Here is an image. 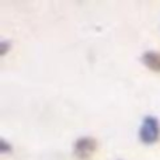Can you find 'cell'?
Here are the masks:
<instances>
[{
    "label": "cell",
    "instance_id": "2",
    "mask_svg": "<svg viewBox=\"0 0 160 160\" xmlns=\"http://www.w3.org/2000/svg\"><path fill=\"white\" fill-rule=\"evenodd\" d=\"M96 148H97L96 139L90 138V136H84V138H80L76 141L75 153L79 159H87L96 150Z\"/></svg>",
    "mask_w": 160,
    "mask_h": 160
},
{
    "label": "cell",
    "instance_id": "1",
    "mask_svg": "<svg viewBox=\"0 0 160 160\" xmlns=\"http://www.w3.org/2000/svg\"><path fill=\"white\" fill-rule=\"evenodd\" d=\"M160 136V124L155 117H146L139 129V138L143 143H153Z\"/></svg>",
    "mask_w": 160,
    "mask_h": 160
},
{
    "label": "cell",
    "instance_id": "3",
    "mask_svg": "<svg viewBox=\"0 0 160 160\" xmlns=\"http://www.w3.org/2000/svg\"><path fill=\"white\" fill-rule=\"evenodd\" d=\"M142 63L153 72H160V53L155 51H148L142 55Z\"/></svg>",
    "mask_w": 160,
    "mask_h": 160
},
{
    "label": "cell",
    "instance_id": "4",
    "mask_svg": "<svg viewBox=\"0 0 160 160\" xmlns=\"http://www.w3.org/2000/svg\"><path fill=\"white\" fill-rule=\"evenodd\" d=\"M0 145H2V152H7L8 149H11V148H8L7 145H6V141H2L0 142Z\"/></svg>",
    "mask_w": 160,
    "mask_h": 160
}]
</instances>
